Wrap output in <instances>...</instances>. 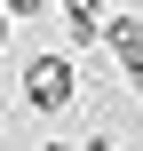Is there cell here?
<instances>
[{
	"mask_svg": "<svg viewBox=\"0 0 143 151\" xmlns=\"http://www.w3.org/2000/svg\"><path fill=\"white\" fill-rule=\"evenodd\" d=\"M72 96H80V64H72V56H32V64H24V111L48 119V111H64Z\"/></svg>",
	"mask_w": 143,
	"mask_h": 151,
	"instance_id": "6da1fadb",
	"label": "cell"
},
{
	"mask_svg": "<svg viewBox=\"0 0 143 151\" xmlns=\"http://www.w3.org/2000/svg\"><path fill=\"white\" fill-rule=\"evenodd\" d=\"M64 40L72 48H103V0H72L64 8Z\"/></svg>",
	"mask_w": 143,
	"mask_h": 151,
	"instance_id": "7a4b0ae2",
	"label": "cell"
},
{
	"mask_svg": "<svg viewBox=\"0 0 143 151\" xmlns=\"http://www.w3.org/2000/svg\"><path fill=\"white\" fill-rule=\"evenodd\" d=\"M143 40V16L135 8H103V48H135Z\"/></svg>",
	"mask_w": 143,
	"mask_h": 151,
	"instance_id": "3957f363",
	"label": "cell"
},
{
	"mask_svg": "<svg viewBox=\"0 0 143 151\" xmlns=\"http://www.w3.org/2000/svg\"><path fill=\"white\" fill-rule=\"evenodd\" d=\"M111 64H119V80H127V96H143V40H135V48H111Z\"/></svg>",
	"mask_w": 143,
	"mask_h": 151,
	"instance_id": "277c9868",
	"label": "cell"
},
{
	"mask_svg": "<svg viewBox=\"0 0 143 151\" xmlns=\"http://www.w3.org/2000/svg\"><path fill=\"white\" fill-rule=\"evenodd\" d=\"M0 16H8V24H24V16H48V0H0Z\"/></svg>",
	"mask_w": 143,
	"mask_h": 151,
	"instance_id": "5b68a950",
	"label": "cell"
},
{
	"mask_svg": "<svg viewBox=\"0 0 143 151\" xmlns=\"http://www.w3.org/2000/svg\"><path fill=\"white\" fill-rule=\"evenodd\" d=\"M40 151H80V143H40Z\"/></svg>",
	"mask_w": 143,
	"mask_h": 151,
	"instance_id": "8992f818",
	"label": "cell"
},
{
	"mask_svg": "<svg viewBox=\"0 0 143 151\" xmlns=\"http://www.w3.org/2000/svg\"><path fill=\"white\" fill-rule=\"evenodd\" d=\"M0 48H8V16H0Z\"/></svg>",
	"mask_w": 143,
	"mask_h": 151,
	"instance_id": "52a82bcc",
	"label": "cell"
},
{
	"mask_svg": "<svg viewBox=\"0 0 143 151\" xmlns=\"http://www.w3.org/2000/svg\"><path fill=\"white\" fill-rule=\"evenodd\" d=\"M48 8H72V0H48Z\"/></svg>",
	"mask_w": 143,
	"mask_h": 151,
	"instance_id": "ba28073f",
	"label": "cell"
}]
</instances>
